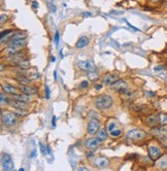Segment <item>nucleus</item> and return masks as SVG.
<instances>
[{"instance_id":"49530a36","label":"nucleus","mask_w":167,"mask_h":171,"mask_svg":"<svg viewBox=\"0 0 167 171\" xmlns=\"http://www.w3.org/2000/svg\"><path fill=\"white\" fill-rule=\"evenodd\" d=\"M79 171H89V170H88V169H87L86 167H81V168H80V170H79Z\"/></svg>"},{"instance_id":"473e14b6","label":"nucleus","mask_w":167,"mask_h":171,"mask_svg":"<svg viewBox=\"0 0 167 171\" xmlns=\"http://www.w3.org/2000/svg\"><path fill=\"white\" fill-rule=\"evenodd\" d=\"M11 32H12V30H7V31H5V32L3 31V32L1 33V40H3V39H4V37H5V36H6L7 34L11 33Z\"/></svg>"},{"instance_id":"393cba45","label":"nucleus","mask_w":167,"mask_h":171,"mask_svg":"<svg viewBox=\"0 0 167 171\" xmlns=\"http://www.w3.org/2000/svg\"><path fill=\"white\" fill-rule=\"evenodd\" d=\"M0 100H1V104H4V103H8L9 104V101H10V100H8V98L5 96V94L3 92L0 93Z\"/></svg>"},{"instance_id":"a18cd8bd","label":"nucleus","mask_w":167,"mask_h":171,"mask_svg":"<svg viewBox=\"0 0 167 171\" xmlns=\"http://www.w3.org/2000/svg\"><path fill=\"white\" fill-rule=\"evenodd\" d=\"M83 17H90L91 16V12H83Z\"/></svg>"},{"instance_id":"2f4dec72","label":"nucleus","mask_w":167,"mask_h":171,"mask_svg":"<svg viewBox=\"0 0 167 171\" xmlns=\"http://www.w3.org/2000/svg\"><path fill=\"white\" fill-rule=\"evenodd\" d=\"M39 146H40V150H41V154L42 155H46V152H47V148H46V146L43 145V143H41V142H39Z\"/></svg>"},{"instance_id":"4c0bfd02","label":"nucleus","mask_w":167,"mask_h":171,"mask_svg":"<svg viewBox=\"0 0 167 171\" xmlns=\"http://www.w3.org/2000/svg\"><path fill=\"white\" fill-rule=\"evenodd\" d=\"M6 20H7V16H5V15H1V21H0V23L3 24Z\"/></svg>"},{"instance_id":"a19ab883","label":"nucleus","mask_w":167,"mask_h":171,"mask_svg":"<svg viewBox=\"0 0 167 171\" xmlns=\"http://www.w3.org/2000/svg\"><path fill=\"white\" fill-rule=\"evenodd\" d=\"M50 8H51V11L52 12H56V6L53 4H50Z\"/></svg>"},{"instance_id":"4468645a","label":"nucleus","mask_w":167,"mask_h":171,"mask_svg":"<svg viewBox=\"0 0 167 171\" xmlns=\"http://www.w3.org/2000/svg\"><path fill=\"white\" fill-rule=\"evenodd\" d=\"M158 123H160L159 122V115H156V114H152V115L147 116L145 120V124L150 127H155Z\"/></svg>"},{"instance_id":"e433bc0d","label":"nucleus","mask_w":167,"mask_h":171,"mask_svg":"<svg viewBox=\"0 0 167 171\" xmlns=\"http://www.w3.org/2000/svg\"><path fill=\"white\" fill-rule=\"evenodd\" d=\"M125 22H126V24H127V25H128V26H129V27H130V28H132V29H133V30H134V31H140V30H139V29L135 28V27H134V26H132V25H131V24H130V23H129V22H128V21H127V20H125Z\"/></svg>"},{"instance_id":"c756f323","label":"nucleus","mask_w":167,"mask_h":171,"mask_svg":"<svg viewBox=\"0 0 167 171\" xmlns=\"http://www.w3.org/2000/svg\"><path fill=\"white\" fill-rule=\"evenodd\" d=\"M115 127H117V124L115 123H111L110 125H108V127H107V130L111 132V131H113V130H115Z\"/></svg>"},{"instance_id":"c03bdc74","label":"nucleus","mask_w":167,"mask_h":171,"mask_svg":"<svg viewBox=\"0 0 167 171\" xmlns=\"http://www.w3.org/2000/svg\"><path fill=\"white\" fill-rule=\"evenodd\" d=\"M95 89L96 90H101L102 89V85H96L95 86Z\"/></svg>"},{"instance_id":"f03ea898","label":"nucleus","mask_w":167,"mask_h":171,"mask_svg":"<svg viewBox=\"0 0 167 171\" xmlns=\"http://www.w3.org/2000/svg\"><path fill=\"white\" fill-rule=\"evenodd\" d=\"M1 165L3 171H14L15 169V164L11 160V157L4 153L1 154Z\"/></svg>"},{"instance_id":"bb28decb","label":"nucleus","mask_w":167,"mask_h":171,"mask_svg":"<svg viewBox=\"0 0 167 171\" xmlns=\"http://www.w3.org/2000/svg\"><path fill=\"white\" fill-rule=\"evenodd\" d=\"M88 76L91 81H94V80H97L98 78V73L96 71H92V72H88Z\"/></svg>"},{"instance_id":"3c124183","label":"nucleus","mask_w":167,"mask_h":171,"mask_svg":"<svg viewBox=\"0 0 167 171\" xmlns=\"http://www.w3.org/2000/svg\"><path fill=\"white\" fill-rule=\"evenodd\" d=\"M152 1H158V0H152Z\"/></svg>"},{"instance_id":"423d86ee","label":"nucleus","mask_w":167,"mask_h":171,"mask_svg":"<svg viewBox=\"0 0 167 171\" xmlns=\"http://www.w3.org/2000/svg\"><path fill=\"white\" fill-rule=\"evenodd\" d=\"M111 88L114 89V90H117V91H119V92L122 93V94H126V95H128V88H127V84H126L124 81H122V80H118L115 83H113V84L111 85Z\"/></svg>"},{"instance_id":"72a5a7b5","label":"nucleus","mask_w":167,"mask_h":171,"mask_svg":"<svg viewBox=\"0 0 167 171\" xmlns=\"http://www.w3.org/2000/svg\"><path fill=\"white\" fill-rule=\"evenodd\" d=\"M44 90H46V98L47 99H50V88H49V86H46L44 87Z\"/></svg>"},{"instance_id":"7ed1b4c3","label":"nucleus","mask_w":167,"mask_h":171,"mask_svg":"<svg viewBox=\"0 0 167 171\" xmlns=\"http://www.w3.org/2000/svg\"><path fill=\"white\" fill-rule=\"evenodd\" d=\"M146 136V134L142 131V130H139V129H134V130H131L127 133V138L130 139V140H133V141H138L143 139L144 137Z\"/></svg>"},{"instance_id":"7c9ffc66","label":"nucleus","mask_w":167,"mask_h":171,"mask_svg":"<svg viewBox=\"0 0 167 171\" xmlns=\"http://www.w3.org/2000/svg\"><path fill=\"white\" fill-rule=\"evenodd\" d=\"M59 39H60V36H59V31L57 30L55 33V44L56 47H58L59 45Z\"/></svg>"},{"instance_id":"c85d7f7f","label":"nucleus","mask_w":167,"mask_h":171,"mask_svg":"<svg viewBox=\"0 0 167 171\" xmlns=\"http://www.w3.org/2000/svg\"><path fill=\"white\" fill-rule=\"evenodd\" d=\"M122 134V130H113V131H111V137H114V138H117V137H119L120 135Z\"/></svg>"},{"instance_id":"b1692460","label":"nucleus","mask_w":167,"mask_h":171,"mask_svg":"<svg viewBox=\"0 0 167 171\" xmlns=\"http://www.w3.org/2000/svg\"><path fill=\"white\" fill-rule=\"evenodd\" d=\"M158 166H159L160 169H166L167 168V156H164V157L160 160Z\"/></svg>"},{"instance_id":"5701e85b","label":"nucleus","mask_w":167,"mask_h":171,"mask_svg":"<svg viewBox=\"0 0 167 171\" xmlns=\"http://www.w3.org/2000/svg\"><path fill=\"white\" fill-rule=\"evenodd\" d=\"M22 38H26V36L21 32H17L12 36L9 37V41H12V40H16V39H22Z\"/></svg>"},{"instance_id":"a878e982","label":"nucleus","mask_w":167,"mask_h":171,"mask_svg":"<svg viewBox=\"0 0 167 171\" xmlns=\"http://www.w3.org/2000/svg\"><path fill=\"white\" fill-rule=\"evenodd\" d=\"M158 139L160 140V142H161V144L165 147V148H167V134L166 135H163V136H160V137H158Z\"/></svg>"},{"instance_id":"1a4fd4ad","label":"nucleus","mask_w":167,"mask_h":171,"mask_svg":"<svg viewBox=\"0 0 167 171\" xmlns=\"http://www.w3.org/2000/svg\"><path fill=\"white\" fill-rule=\"evenodd\" d=\"M161 156H162V152H161V149H160L158 146L153 145V146H150V147H149V157H150L153 161L158 160Z\"/></svg>"},{"instance_id":"f704fd0d","label":"nucleus","mask_w":167,"mask_h":171,"mask_svg":"<svg viewBox=\"0 0 167 171\" xmlns=\"http://www.w3.org/2000/svg\"><path fill=\"white\" fill-rule=\"evenodd\" d=\"M88 86H89V82H87V81H83L81 83V85H80V88L81 89H86V88H88Z\"/></svg>"},{"instance_id":"39448f33","label":"nucleus","mask_w":167,"mask_h":171,"mask_svg":"<svg viewBox=\"0 0 167 171\" xmlns=\"http://www.w3.org/2000/svg\"><path fill=\"white\" fill-rule=\"evenodd\" d=\"M99 128H100V122L97 119L92 117L88 124V133L89 134H95L96 132H98L100 130Z\"/></svg>"},{"instance_id":"79ce46f5","label":"nucleus","mask_w":167,"mask_h":171,"mask_svg":"<svg viewBox=\"0 0 167 171\" xmlns=\"http://www.w3.org/2000/svg\"><path fill=\"white\" fill-rule=\"evenodd\" d=\"M145 94H146V96H150V97H154L155 96V94L153 92H145Z\"/></svg>"},{"instance_id":"cd10ccee","label":"nucleus","mask_w":167,"mask_h":171,"mask_svg":"<svg viewBox=\"0 0 167 171\" xmlns=\"http://www.w3.org/2000/svg\"><path fill=\"white\" fill-rule=\"evenodd\" d=\"M159 122L162 125H167V114H160L159 115Z\"/></svg>"},{"instance_id":"a211bd4d","label":"nucleus","mask_w":167,"mask_h":171,"mask_svg":"<svg viewBox=\"0 0 167 171\" xmlns=\"http://www.w3.org/2000/svg\"><path fill=\"white\" fill-rule=\"evenodd\" d=\"M89 44V38L87 36H82L80 37V39L76 42V48L79 49H83L85 47H87Z\"/></svg>"},{"instance_id":"c9c22d12","label":"nucleus","mask_w":167,"mask_h":171,"mask_svg":"<svg viewBox=\"0 0 167 171\" xmlns=\"http://www.w3.org/2000/svg\"><path fill=\"white\" fill-rule=\"evenodd\" d=\"M165 67L164 66H162V65H160V66H156L155 68H154V70L156 71V72H159V71H161V70H163Z\"/></svg>"},{"instance_id":"09e8293b","label":"nucleus","mask_w":167,"mask_h":171,"mask_svg":"<svg viewBox=\"0 0 167 171\" xmlns=\"http://www.w3.org/2000/svg\"><path fill=\"white\" fill-rule=\"evenodd\" d=\"M55 61H56L55 57H52V62H55Z\"/></svg>"},{"instance_id":"f8f14e48","label":"nucleus","mask_w":167,"mask_h":171,"mask_svg":"<svg viewBox=\"0 0 167 171\" xmlns=\"http://www.w3.org/2000/svg\"><path fill=\"white\" fill-rule=\"evenodd\" d=\"M117 80V75L112 74V73H107L102 77V83L106 86H111L113 83H115Z\"/></svg>"},{"instance_id":"ea45409f","label":"nucleus","mask_w":167,"mask_h":171,"mask_svg":"<svg viewBox=\"0 0 167 171\" xmlns=\"http://www.w3.org/2000/svg\"><path fill=\"white\" fill-rule=\"evenodd\" d=\"M56 121H57V117L54 115V116H53V120H52V127H53V128H55L56 127Z\"/></svg>"},{"instance_id":"f257e3e1","label":"nucleus","mask_w":167,"mask_h":171,"mask_svg":"<svg viewBox=\"0 0 167 171\" xmlns=\"http://www.w3.org/2000/svg\"><path fill=\"white\" fill-rule=\"evenodd\" d=\"M112 98L110 95L103 94V95H99L96 97V99L94 100V104L96 106V108H98L99 110H105L108 109L112 105Z\"/></svg>"},{"instance_id":"2eb2a0df","label":"nucleus","mask_w":167,"mask_h":171,"mask_svg":"<svg viewBox=\"0 0 167 171\" xmlns=\"http://www.w3.org/2000/svg\"><path fill=\"white\" fill-rule=\"evenodd\" d=\"M14 99H17V100H21L23 102H28L31 100V96L27 95V94H24V93H17L15 95H12Z\"/></svg>"},{"instance_id":"9d476101","label":"nucleus","mask_w":167,"mask_h":171,"mask_svg":"<svg viewBox=\"0 0 167 171\" xmlns=\"http://www.w3.org/2000/svg\"><path fill=\"white\" fill-rule=\"evenodd\" d=\"M9 104H10L12 107H15V108H17V109H20V110H25L28 107L27 102H23V101L17 100V99L10 100V101H9Z\"/></svg>"},{"instance_id":"8fccbe9b","label":"nucleus","mask_w":167,"mask_h":171,"mask_svg":"<svg viewBox=\"0 0 167 171\" xmlns=\"http://www.w3.org/2000/svg\"><path fill=\"white\" fill-rule=\"evenodd\" d=\"M19 171H24V168H21V169H20Z\"/></svg>"},{"instance_id":"412c9836","label":"nucleus","mask_w":167,"mask_h":171,"mask_svg":"<svg viewBox=\"0 0 167 171\" xmlns=\"http://www.w3.org/2000/svg\"><path fill=\"white\" fill-rule=\"evenodd\" d=\"M20 68H22L23 70H28L29 68H30V61L26 59V58H23L18 64H17Z\"/></svg>"},{"instance_id":"4be33fe9","label":"nucleus","mask_w":167,"mask_h":171,"mask_svg":"<svg viewBox=\"0 0 167 171\" xmlns=\"http://www.w3.org/2000/svg\"><path fill=\"white\" fill-rule=\"evenodd\" d=\"M28 77H29L31 81H37V80L40 78V73H38L35 69H32V70L29 71V73H28Z\"/></svg>"},{"instance_id":"f3484780","label":"nucleus","mask_w":167,"mask_h":171,"mask_svg":"<svg viewBox=\"0 0 167 171\" xmlns=\"http://www.w3.org/2000/svg\"><path fill=\"white\" fill-rule=\"evenodd\" d=\"M16 78H17V81H18L22 86H28V85H30V83H31V80H30L28 76H26V75L18 74Z\"/></svg>"},{"instance_id":"9b49d317","label":"nucleus","mask_w":167,"mask_h":171,"mask_svg":"<svg viewBox=\"0 0 167 171\" xmlns=\"http://www.w3.org/2000/svg\"><path fill=\"white\" fill-rule=\"evenodd\" d=\"M27 43V40L26 38H22V39H16V40H12V41H9L8 42V47H12V48H17V49H22L23 47H25Z\"/></svg>"},{"instance_id":"dca6fc26","label":"nucleus","mask_w":167,"mask_h":171,"mask_svg":"<svg viewBox=\"0 0 167 171\" xmlns=\"http://www.w3.org/2000/svg\"><path fill=\"white\" fill-rule=\"evenodd\" d=\"M99 140L97 138H89L87 141H86V146L88 148H91V149H94L96 148L98 145H99Z\"/></svg>"},{"instance_id":"37998d69","label":"nucleus","mask_w":167,"mask_h":171,"mask_svg":"<svg viewBox=\"0 0 167 171\" xmlns=\"http://www.w3.org/2000/svg\"><path fill=\"white\" fill-rule=\"evenodd\" d=\"M35 155H36V149H33L32 154L30 155V158H34V157H35Z\"/></svg>"},{"instance_id":"aec40b11","label":"nucleus","mask_w":167,"mask_h":171,"mask_svg":"<svg viewBox=\"0 0 167 171\" xmlns=\"http://www.w3.org/2000/svg\"><path fill=\"white\" fill-rule=\"evenodd\" d=\"M96 138L100 141V142H102V141H104L106 138H107V133H106V130L104 129V128H102V129H100L98 132H97V135H96Z\"/></svg>"},{"instance_id":"20e7f679","label":"nucleus","mask_w":167,"mask_h":171,"mask_svg":"<svg viewBox=\"0 0 167 171\" xmlns=\"http://www.w3.org/2000/svg\"><path fill=\"white\" fill-rule=\"evenodd\" d=\"M2 122L4 125L8 126V127H11V126H15L18 122V117L15 114H11V113H8V114H5L2 115Z\"/></svg>"},{"instance_id":"de8ad7c7","label":"nucleus","mask_w":167,"mask_h":171,"mask_svg":"<svg viewBox=\"0 0 167 171\" xmlns=\"http://www.w3.org/2000/svg\"><path fill=\"white\" fill-rule=\"evenodd\" d=\"M54 80L57 81V72L56 71H54Z\"/></svg>"},{"instance_id":"ddd939ff","label":"nucleus","mask_w":167,"mask_h":171,"mask_svg":"<svg viewBox=\"0 0 167 171\" xmlns=\"http://www.w3.org/2000/svg\"><path fill=\"white\" fill-rule=\"evenodd\" d=\"M20 90L22 91V93L24 94H27V95H35L37 93V88L35 87H32V86H21L20 87Z\"/></svg>"},{"instance_id":"0eeeda50","label":"nucleus","mask_w":167,"mask_h":171,"mask_svg":"<svg viewBox=\"0 0 167 171\" xmlns=\"http://www.w3.org/2000/svg\"><path fill=\"white\" fill-rule=\"evenodd\" d=\"M78 65L80 67V69H82L83 71H88V72H92V71H96V67L95 65L90 62V61H79Z\"/></svg>"},{"instance_id":"6e6552de","label":"nucleus","mask_w":167,"mask_h":171,"mask_svg":"<svg viewBox=\"0 0 167 171\" xmlns=\"http://www.w3.org/2000/svg\"><path fill=\"white\" fill-rule=\"evenodd\" d=\"M110 164V161L105 157H97L93 159V166L96 168H104Z\"/></svg>"},{"instance_id":"6ab92c4d","label":"nucleus","mask_w":167,"mask_h":171,"mask_svg":"<svg viewBox=\"0 0 167 171\" xmlns=\"http://www.w3.org/2000/svg\"><path fill=\"white\" fill-rule=\"evenodd\" d=\"M3 92L7 93V94H11V95H15L17 94V88H15L14 86L11 85H2L1 86Z\"/></svg>"},{"instance_id":"58836bf2","label":"nucleus","mask_w":167,"mask_h":171,"mask_svg":"<svg viewBox=\"0 0 167 171\" xmlns=\"http://www.w3.org/2000/svg\"><path fill=\"white\" fill-rule=\"evenodd\" d=\"M32 8H33V9L38 8V2H37V1H33V2H32Z\"/></svg>"}]
</instances>
